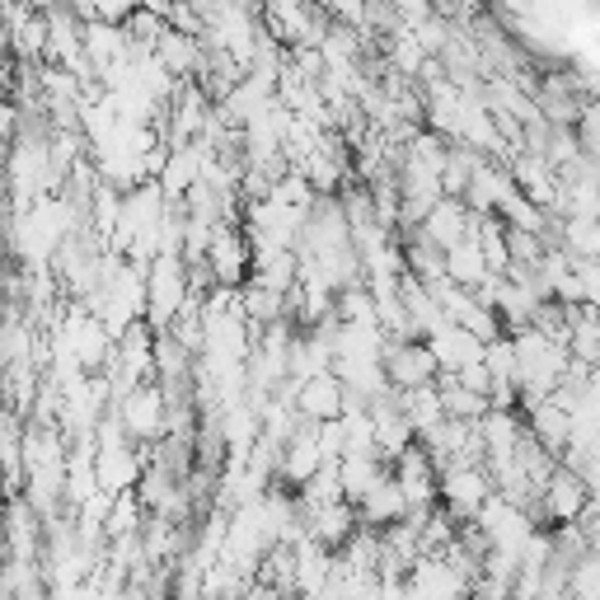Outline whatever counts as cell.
<instances>
[{
  "instance_id": "obj_1",
  "label": "cell",
  "mask_w": 600,
  "mask_h": 600,
  "mask_svg": "<svg viewBox=\"0 0 600 600\" xmlns=\"http://www.w3.org/2000/svg\"><path fill=\"white\" fill-rule=\"evenodd\" d=\"M587 506H591V483H587V474L559 460V470H553L549 483L540 488L535 521H544V525H572V521L587 517Z\"/></svg>"
},
{
  "instance_id": "obj_2",
  "label": "cell",
  "mask_w": 600,
  "mask_h": 600,
  "mask_svg": "<svg viewBox=\"0 0 600 600\" xmlns=\"http://www.w3.org/2000/svg\"><path fill=\"white\" fill-rule=\"evenodd\" d=\"M498 488H493V474H488V464L483 460H455L441 470V506L451 511V517H479V506L493 498Z\"/></svg>"
},
{
  "instance_id": "obj_3",
  "label": "cell",
  "mask_w": 600,
  "mask_h": 600,
  "mask_svg": "<svg viewBox=\"0 0 600 600\" xmlns=\"http://www.w3.org/2000/svg\"><path fill=\"white\" fill-rule=\"evenodd\" d=\"M381 366L390 375L394 390H409V385H427L441 375V362L427 338H385V352H381Z\"/></svg>"
},
{
  "instance_id": "obj_4",
  "label": "cell",
  "mask_w": 600,
  "mask_h": 600,
  "mask_svg": "<svg viewBox=\"0 0 600 600\" xmlns=\"http://www.w3.org/2000/svg\"><path fill=\"white\" fill-rule=\"evenodd\" d=\"M390 474L399 479V488L409 493L413 506L441 498V464L432 460V451L422 446V441H413L409 451H399V455L390 460Z\"/></svg>"
},
{
  "instance_id": "obj_5",
  "label": "cell",
  "mask_w": 600,
  "mask_h": 600,
  "mask_svg": "<svg viewBox=\"0 0 600 600\" xmlns=\"http://www.w3.org/2000/svg\"><path fill=\"white\" fill-rule=\"evenodd\" d=\"M422 230H427V239H436L441 249H451V244H460L464 235L474 230V212H470V203L464 197H451V193H441L436 203H432V212L417 220Z\"/></svg>"
},
{
  "instance_id": "obj_6",
  "label": "cell",
  "mask_w": 600,
  "mask_h": 600,
  "mask_svg": "<svg viewBox=\"0 0 600 600\" xmlns=\"http://www.w3.org/2000/svg\"><path fill=\"white\" fill-rule=\"evenodd\" d=\"M357 511H362V525L385 530V525H394V521H404L409 511H413V502H409L404 488H399V479H394V474H385V479L375 483L371 493L357 502Z\"/></svg>"
}]
</instances>
